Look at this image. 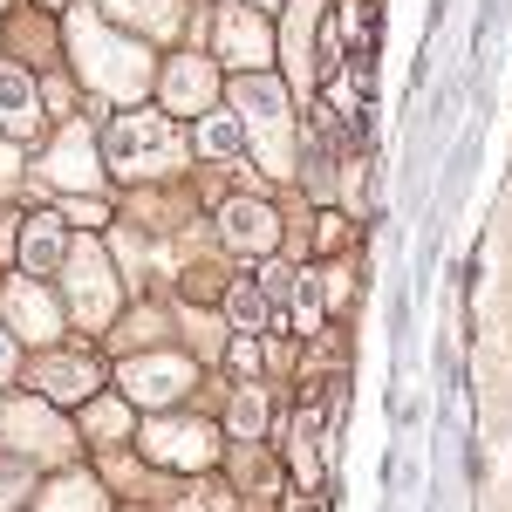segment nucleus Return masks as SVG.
I'll list each match as a JSON object with an SVG mask.
<instances>
[{"mask_svg": "<svg viewBox=\"0 0 512 512\" xmlns=\"http://www.w3.org/2000/svg\"><path fill=\"white\" fill-rule=\"evenodd\" d=\"M226 246L233 253H274L280 246V219H274V205H260V198H233L226 205Z\"/></svg>", "mask_w": 512, "mask_h": 512, "instance_id": "nucleus-11", "label": "nucleus"}, {"mask_svg": "<svg viewBox=\"0 0 512 512\" xmlns=\"http://www.w3.org/2000/svg\"><path fill=\"white\" fill-rule=\"evenodd\" d=\"M69 48H76L89 89H103V96H144V82H151V48L110 35L89 7L69 14Z\"/></svg>", "mask_w": 512, "mask_h": 512, "instance_id": "nucleus-1", "label": "nucleus"}, {"mask_svg": "<svg viewBox=\"0 0 512 512\" xmlns=\"http://www.w3.org/2000/svg\"><path fill=\"white\" fill-rule=\"evenodd\" d=\"M35 383L48 390V403H76V396H96V362L89 355H41Z\"/></svg>", "mask_w": 512, "mask_h": 512, "instance_id": "nucleus-14", "label": "nucleus"}, {"mask_svg": "<svg viewBox=\"0 0 512 512\" xmlns=\"http://www.w3.org/2000/svg\"><path fill=\"white\" fill-rule=\"evenodd\" d=\"M178 158H185V137L171 130V117L130 110L110 130V171L117 178H158V171H178Z\"/></svg>", "mask_w": 512, "mask_h": 512, "instance_id": "nucleus-2", "label": "nucleus"}, {"mask_svg": "<svg viewBox=\"0 0 512 512\" xmlns=\"http://www.w3.org/2000/svg\"><path fill=\"white\" fill-rule=\"evenodd\" d=\"M41 512H110V492L89 472H62L48 492H41Z\"/></svg>", "mask_w": 512, "mask_h": 512, "instance_id": "nucleus-15", "label": "nucleus"}, {"mask_svg": "<svg viewBox=\"0 0 512 512\" xmlns=\"http://www.w3.org/2000/svg\"><path fill=\"white\" fill-rule=\"evenodd\" d=\"M41 178L62 185V192H89L96 185V144H89V123H69L62 144L41 158Z\"/></svg>", "mask_w": 512, "mask_h": 512, "instance_id": "nucleus-8", "label": "nucleus"}, {"mask_svg": "<svg viewBox=\"0 0 512 512\" xmlns=\"http://www.w3.org/2000/svg\"><path fill=\"white\" fill-rule=\"evenodd\" d=\"M287 512H315V506H308V499H294V506H287Z\"/></svg>", "mask_w": 512, "mask_h": 512, "instance_id": "nucleus-26", "label": "nucleus"}, {"mask_svg": "<svg viewBox=\"0 0 512 512\" xmlns=\"http://www.w3.org/2000/svg\"><path fill=\"white\" fill-rule=\"evenodd\" d=\"M7 437H14L21 451H41V458H62V451H69V431L55 424L48 403H14V410H7Z\"/></svg>", "mask_w": 512, "mask_h": 512, "instance_id": "nucleus-12", "label": "nucleus"}, {"mask_svg": "<svg viewBox=\"0 0 512 512\" xmlns=\"http://www.w3.org/2000/svg\"><path fill=\"white\" fill-rule=\"evenodd\" d=\"M0 7H7V0H0Z\"/></svg>", "mask_w": 512, "mask_h": 512, "instance_id": "nucleus-29", "label": "nucleus"}, {"mask_svg": "<svg viewBox=\"0 0 512 512\" xmlns=\"http://www.w3.org/2000/svg\"><path fill=\"white\" fill-rule=\"evenodd\" d=\"M226 315H233L239 335H260V328H267V294H260L253 280H233V294H226Z\"/></svg>", "mask_w": 512, "mask_h": 512, "instance_id": "nucleus-18", "label": "nucleus"}, {"mask_svg": "<svg viewBox=\"0 0 512 512\" xmlns=\"http://www.w3.org/2000/svg\"><path fill=\"white\" fill-rule=\"evenodd\" d=\"M14 369V349H7V328H0V376Z\"/></svg>", "mask_w": 512, "mask_h": 512, "instance_id": "nucleus-25", "label": "nucleus"}, {"mask_svg": "<svg viewBox=\"0 0 512 512\" xmlns=\"http://www.w3.org/2000/svg\"><path fill=\"white\" fill-rule=\"evenodd\" d=\"M89 431L103 437V444H123V431H130V417H123V403H96V410H89Z\"/></svg>", "mask_w": 512, "mask_h": 512, "instance_id": "nucleus-20", "label": "nucleus"}, {"mask_svg": "<svg viewBox=\"0 0 512 512\" xmlns=\"http://www.w3.org/2000/svg\"><path fill=\"white\" fill-rule=\"evenodd\" d=\"M0 130L7 137H35L41 130V89L21 62H0Z\"/></svg>", "mask_w": 512, "mask_h": 512, "instance_id": "nucleus-10", "label": "nucleus"}, {"mask_svg": "<svg viewBox=\"0 0 512 512\" xmlns=\"http://www.w3.org/2000/svg\"><path fill=\"white\" fill-rule=\"evenodd\" d=\"M185 512H226V492L219 485H192L185 492Z\"/></svg>", "mask_w": 512, "mask_h": 512, "instance_id": "nucleus-22", "label": "nucleus"}, {"mask_svg": "<svg viewBox=\"0 0 512 512\" xmlns=\"http://www.w3.org/2000/svg\"><path fill=\"white\" fill-rule=\"evenodd\" d=\"M260 431H267V396L239 390L233 396V437H260Z\"/></svg>", "mask_w": 512, "mask_h": 512, "instance_id": "nucleus-19", "label": "nucleus"}, {"mask_svg": "<svg viewBox=\"0 0 512 512\" xmlns=\"http://www.w3.org/2000/svg\"><path fill=\"white\" fill-rule=\"evenodd\" d=\"M212 96H219V76H212V62H198V55H178V62H171V76H164V103H171L178 117H198Z\"/></svg>", "mask_w": 512, "mask_h": 512, "instance_id": "nucleus-13", "label": "nucleus"}, {"mask_svg": "<svg viewBox=\"0 0 512 512\" xmlns=\"http://www.w3.org/2000/svg\"><path fill=\"white\" fill-rule=\"evenodd\" d=\"M21 260H28V267H62V260H69V239H62V219H28V233H21Z\"/></svg>", "mask_w": 512, "mask_h": 512, "instance_id": "nucleus-16", "label": "nucleus"}, {"mask_svg": "<svg viewBox=\"0 0 512 512\" xmlns=\"http://www.w3.org/2000/svg\"><path fill=\"white\" fill-rule=\"evenodd\" d=\"M198 151H205V158H239V151H246V123L226 117V110L205 117V123H198Z\"/></svg>", "mask_w": 512, "mask_h": 512, "instance_id": "nucleus-17", "label": "nucleus"}, {"mask_svg": "<svg viewBox=\"0 0 512 512\" xmlns=\"http://www.w3.org/2000/svg\"><path fill=\"white\" fill-rule=\"evenodd\" d=\"M144 458L151 465H171V472H205L212 458H219V431L212 424H192V417H158V424H144Z\"/></svg>", "mask_w": 512, "mask_h": 512, "instance_id": "nucleus-5", "label": "nucleus"}, {"mask_svg": "<svg viewBox=\"0 0 512 512\" xmlns=\"http://www.w3.org/2000/svg\"><path fill=\"white\" fill-rule=\"evenodd\" d=\"M233 103L246 110L239 123L260 130V144H267V171H287V89L260 69V76H239L233 82Z\"/></svg>", "mask_w": 512, "mask_h": 512, "instance_id": "nucleus-3", "label": "nucleus"}, {"mask_svg": "<svg viewBox=\"0 0 512 512\" xmlns=\"http://www.w3.org/2000/svg\"><path fill=\"white\" fill-rule=\"evenodd\" d=\"M287 287H294V274H287L280 260H267V267H260V294H287Z\"/></svg>", "mask_w": 512, "mask_h": 512, "instance_id": "nucleus-23", "label": "nucleus"}, {"mask_svg": "<svg viewBox=\"0 0 512 512\" xmlns=\"http://www.w3.org/2000/svg\"><path fill=\"white\" fill-rule=\"evenodd\" d=\"M35 492V478H28V465H0V512L7 506H21Z\"/></svg>", "mask_w": 512, "mask_h": 512, "instance_id": "nucleus-21", "label": "nucleus"}, {"mask_svg": "<svg viewBox=\"0 0 512 512\" xmlns=\"http://www.w3.org/2000/svg\"><path fill=\"white\" fill-rule=\"evenodd\" d=\"M185 390H192V362L185 355H137V362H123V396L144 403V410H164Z\"/></svg>", "mask_w": 512, "mask_h": 512, "instance_id": "nucleus-6", "label": "nucleus"}, {"mask_svg": "<svg viewBox=\"0 0 512 512\" xmlns=\"http://www.w3.org/2000/svg\"><path fill=\"white\" fill-rule=\"evenodd\" d=\"M110 7H123V14H130V0H110Z\"/></svg>", "mask_w": 512, "mask_h": 512, "instance_id": "nucleus-27", "label": "nucleus"}, {"mask_svg": "<svg viewBox=\"0 0 512 512\" xmlns=\"http://www.w3.org/2000/svg\"><path fill=\"white\" fill-rule=\"evenodd\" d=\"M233 369H260V342H253V335H239V342H233Z\"/></svg>", "mask_w": 512, "mask_h": 512, "instance_id": "nucleus-24", "label": "nucleus"}, {"mask_svg": "<svg viewBox=\"0 0 512 512\" xmlns=\"http://www.w3.org/2000/svg\"><path fill=\"white\" fill-rule=\"evenodd\" d=\"M253 7H274V0H253Z\"/></svg>", "mask_w": 512, "mask_h": 512, "instance_id": "nucleus-28", "label": "nucleus"}, {"mask_svg": "<svg viewBox=\"0 0 512 512\" xmlns=\"http://www.w3.org/2000/svg\"><path fill=\"white\" fill-rule=\"evenodd\" d=\"M69 308H76V321H89V328H103V321L117 315V274H110V260H103L96 239L69 246Z\"/></svg>", "mask_w": 512, "mask_h": 512, "instance_id": "nucleus-4", "label": "nucleus"}, {"mask_svg": "<svg viewBox=\"0 0 512 512\" xmlns=\"http://www.w3.org/2000/svg\"><path fill=\"white\" fill-rule=\"evenodd\" d=\"M0 308H7V321H14V328H21L28 342H41V349H48V342L62 335V308H55V301H48L41 287H28V280H7Z\"/></svg>", "mask_w": 512, "mask_h": 512, "instance_id": "nucleus-9", "label": "nucleus"}, {"mask_svg": "<svg viewBox=\"0 0 512 512\" xmlns=\"http://www.w3.org/2000/svg\"><path fill=\"white\" fill-rule=\"evenodd\" d=\"M219 62H233L239 76H260V62H274V35L253 7H226L219 14Z\"/></svg>", "mask_w": 512, "mask_h": 512, "instance_id": "nucleus-7", "label": "nucleus"}]
</instances>
